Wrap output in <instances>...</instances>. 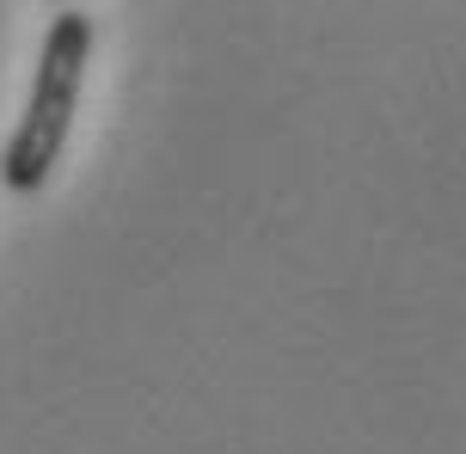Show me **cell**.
Returning a JSON list of instances; mask_svg holds the SVG:
<instances>
[{
  "label": "cell",
  "instance_id": "1",
  "mask_svg": "<svg viewBox=\"0 0 466 454\" xmlns=\"http://www.w3.org/2000/svg\"><path fill=\"white\" fill-rule=\"evenodd\" d=\"M86 55H93V19L86 13H56L37 55V80L25 98V117L13 129V142L0 154V185L6 191H44L62 147H68L74 111H80V86H86Z\"/></svg>",
  "mask_w": 466,
  "mask_h": 454
}]
</instances>
